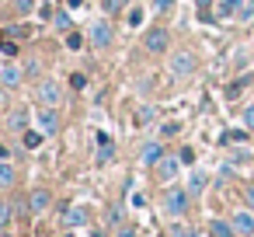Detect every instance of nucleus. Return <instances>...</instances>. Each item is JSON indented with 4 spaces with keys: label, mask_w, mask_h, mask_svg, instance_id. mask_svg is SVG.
<instances>
[{
    "label": "nucleus",
    "mask_w": 254,
    "mask_h": 237,
    "mask_svg": "<svg viewBox=\"0 0 254 237\" xmlns=\"http://www.w3.org/2000/svg\"><path fill=\"white\" fill-rule=\"evenodd\" d=\"M108 223H112V227H122V209H119V206L108 209Z\"/></svg>",
    "instance_id": "obj_32"
},
{
    "label": "nucleus",
    "mask_w": 254,
    "mask_h": 237,
    "mask_svg": "<svg viewBox=\"0 0 254 237\" xmlns=\"http://www.w3.org/2000/svg\"><path fill=\"white\" fill-rule=\"evenodd\" d=\"M14 7H18V11H25V14H28V11H32V7H35V0H14Z\"/></svg>",
    "instance_id": "obj_39"
},
{
    "label": "nucleus",
    "mask_w": 254,
    "mask_h": 237,
    "mask_svg": "<svg viewBox=\"0 0 254 237\" xmlns=\"http://www.w3.org/2000/svg\"><path fill=\"white\" fill-rule=\"evenodd\" d=\"M11 213H14L11 202H0V227H7V223H11Z\"/></svg>",
    "instance_id": "obj_31"
},
{
    "label": "nucleus",
    "mask_w": 254,
    "mask_h": 237,
    "mask_svg": "<svg viewBox=\"0 0 254 237\" xmlns=\"http://www.w3.org/2000/svg\"><path fill=\"white\" fill-rule=\"evenodd\" d=\"M244 202H247V209H254V185L244 188Z\"/></svg>",
    "instance_id": "obj_38"
},
{
    "label": "nucleus",
    "mask_w": 254,
    "mask_h": 237,
    "mask_svg": "<svg viewBox=\"0 0 254 237\" xmlns=\"http://www.w3.org/2000/svg\"><path fill=\"white\" fill-rule=\"evenodd\" d=\"M42 140H46V133H42V129H39V133H32V129L25 133V147H28V150H35V147H39Z\"/></svg>",
    "instance_id": "obj_24"
},
{
    "label": "nucleus",
    "mask_w": 254,
    "mask_h": 237,
    "mask_svg": "<svg viewBox=\"0 0 254 237\" xmlns=\"http://www.w3.org/2000/svg\"><path fill=\"white\" fill-rule=\"evenodd\" d=\"M18 42H7V39H0V53H4V56H18Z\"/></svg>",
    "instance_id": "obj_29"
},
{
    "label": "nucleus",
    "mask_w": 254,
    "mask_h": 237,
    "mask_svg": "<svg viewBox=\"0 0 254 237\" xmlns=\"http://www.w3.org/2000/svg\"><path fill=\"white\" fill-rule=\"evenodd\" d=\"M39 129H42L46 136H56V133H60V115H56V108H39Z\"/></svg>",
    "instance_id": "obj_10"
},
{
    "label": "nucleus",
    "mask_w": 254,
    "mask_h": 237,
    "mask_svg": "<svg viewBox=\"0 0 254 237\" xmlns=\"http://www.w3.org/2000/svg\"><path fill=\"white\" fill-rule=\"evenodd\" d=\"M167 46H171V32H167L164 25H157V28H150V32L143 35V49H146L150 56H160Z\"/></svg>",
    "instance_id": "obj_3"
},
{
    "label": "nucleus",
    "mask_w": 254,
    "mask_h": 237,
    "mask_svg": "<svg viewBox=\"0 0 254 237\" xmlns=\"http://www.w3.org/2000/svg\"><path fill=\"white\" fill-rule=\"evenodd\" d=\"M63 42H66V49H70V53H80V49H84V35H80V32H73V28L63 35Z\"/></svg>",
    "instance_id": "obj_21"
},
{
    "label": "nucleus",
    "mask_w": 254,
    "mask_h": 237,
    "mask_svg": "<svg viewBox=\"0 0 254 237\" xmlns=\"http://www.w3.org/2000/svg\"><path fill=\"white\" fill-rule=\"evenodd\" d=\"M122 4H132V0H122Z\"/></svg>",
    "instance_id": "obj_44"
},
{
    "label": "nucleus",
    "mask_w": 254,
    "mask_h": 237,
    "mask_svg": "<svg viewBox=\"0 0 254 237\" xmlns=\"http://www.w3.org/2000/svg\"><path fill=\"white\" fill-rule=\"evenodd\" d=\"M230 223H233L237 237H251V234H254V209H237Z\"/></svg>",
    "instance_id": "obj_8"
},
{
    "label": "nucleus",
    "mask_w": 254,
    "mask_h": 237,
    "mask_svg": "<svg viewBox=\"0 0 254 237\" xmlns=\"http://www.w3.org/2000/svg\"><path fill=\"white\" fill-rule=\"evenodd\" d=\"M178 133H181V122H164L160 126V140H174Z\"/></svg>",
    "instance_id": "obj_23"
},
{
    "label": "nucleus",
    "mask_w": 254,
    "mask_h": 237,
    "mask_svg": "<svg viewBox=\"0 0 254 237\" xmlns=\"http://www.w3.org/2000/svg\"><path fill=\"white\" fill-rule=\"evenodd\" d=\"M188 206H191L188 188H167V192H164V213H167V216H185Z\"/></svg>",
    "instance_id": "obj_2"
},
{
    "label": "nucleus",
    "mask_w": 254,
    "mask_h": 237,
    "mask_svg": "<svg viewBox=\"0 0 254 237\" xmlns=\"http://www.w3.org/2000/svg\"><path fill=\"white\" fill-rule=\"evenodd\" d=\"M153 7L164 14V11H171V7H174V0H153Z\"/></svg>",
    "instance_id": "obj_40"
},
{
    "label": "nucleus",
    "mask_w": 254,
    "mask_h": 237,
    "mask_svg": "<svg viewBox=\"0 0 254 237\" xmlns=\"http://www.w3.org/2000/svg\"><path fill=\"white\" fill-rule=\"evenodd\" d=\"M21 80H25V70L18 63H4V67H0V84H4L7 91H14Z\"/></svg>",
    "instance_id": "obj_9"
},
{
    "label": "nucleus",
    "mask_w": 254,
    "mask_h": 237,
    "mask_svg": "<svg viewBox=\"0 0 254 237\" xmlns=\"http://www.w3.org/2000/svg\"><path fill=\"white\" fill-rule=\"evenodd\" d=\"M87 39H91V46H94V49H108V46L115 42V28H112L108 21H91Z\"/></svg>",
    "instance_id": "obj_5"
},
{
    "label": "nucleus",
    "mask_w": 254,
    "mask_h": 237,
    "mask_svg": "<svg viewBox=\"0 0 254 237\" xmlns=\"http://www.w3.org/2000/svg\"><path fill=\"white\" fill-rule=\"evenodd\" d=\"M101 4H105V11H108V14H119V11L126 7L122 0H101Z\"/></svg>",
    "instance_id": "obj_35"
},
{
    "label": "nucleus",
    "mask_w": 254,
    "mask_h": 237,
    "mask_svg": "<svg viewBox=\"0 0 254 237\" xmlns=\"http://www.w3.org/2000/svg\"><path fill=\"white\" fill-rule=\"evenodd\" d=\"M209 234H212V237H237V230H233L230 220H212V223H209Z\"/></svg>",
    "instance_id": "obj_17"
},
{
    "label": "nucleus",
    "mask_w": 254,
    "mask_h": 237,
    "mask_svg": "<svg viewBox=\"0 0 254 237\" xmlns=\"http://www.w3.org/2000/svg\"><path fill=\"white\" fill-rule=\"evenodd\" d=\"M70 84H73V91H84V87H87V74H80V70L70 74Z\"/></svg>",
    "instance_id": "obj_27"
},
{
    "label": "nucleus",
    "mask_w": 254,
    "mask_h": 237,
    "mask_svg": "<svg viewBox=\"0 0 254 237\" xmlns=\"http://www.w3.org/2000/svg\"><path fill=\"white\" fill-rule=\"evenodd\" d=\"M167 237H198V234H195L191 227H174V230H171Z\"/></svg>",
    "instance_id": "obj_34"
},
{
    "label": "nucleus",
    "mask_w": 254,
    "mask_h": 237,
    "mask_svg": "<svg viewBox=\"0 0 254 237\" xmlns=\"http://www.w3.org/2000/svg\"><path fill=\"white\" fill-rule=\"evenodd\" d=\"M18 178V171L11 167V160H0V188H11Z\"/></svg>",
    "instance_id": "obj_19"
},
{
    "label": "nucleus",
    "mask_w": 254,
    "mask_h": 237,
    "mask_svg": "<svg viewBox=\"0 0 254 237\" xmlns=\"http://www.w3.org/2000/svg\"><path fill=\"white\" fill-rule=\"evenodd\" d=\"M237 14H240V21H244V25H251V21H254V7H251V4H244Z\"/></svg>",
    "instance_id": "obj_33"
},
{
    "label": "nucleus",
    "mask_w": 254,
    "mask_h": 237,
    "mask_svg": "<svg viewBox=\"0 0 254 237\" xmlns=\"http://www.w3.org/2000/svg\"><path fill=\"white\" fill-rule=\"evenodd\" d=\"M240 122H244V129H254V105H244V112H240Z\"/></svg>",
    "instance_id": "obj_26"
},
{
    "label": "nucleus",
    "mask_w": 254,
    "mask_h": 237,
    "mask_svg": "<svg viewBox=\"0 0 254 237\" xmlns=\"http://www.w3.org/2000/svg\"><path fill=\"white\" fill-rule=\"evenodd\" d=\"M209 4H212V0H195V7H198V11H209Z\"/></svg>",
    "instance_id": "obj_41"
},
{
    "label": "nucleus",
    "mask_w": 254,
    "mask_h": 237,
    "mask_svg": "<svg viewBox=\"0 0 254 237\" xmlns=\"http://www.w3.org/2000/svg\"><path fill=\"white\" fill-rule=\"evenodd\" d=\"M115 237H136V227H132V223H122V227H119V234H115Z\"/></svg>",
    "instance_id": "obj_37"
},
{
    "label": "nucleus",
    "mask_w": 254,
    "mask_h": 237,
    "mask_svg": "<svg viewBox=\"0 0 254 237\" xmlns=\"http://www.w3.org/2000/svg\"><path fill=\"white\" fill-rule=\"evenodd\" d=\"M153 119H157V108H153V105H139V112L132 115L136 126H146V122H153Z\"/></svg>",
    "instance_id": "obj_20"
},
{
    "label": "nucleus",
    "mask_w": 254,
    "mask_h": 237,
    "mask_svg": "<svg viewBox=\"0 0 254 237\" xmlns=\"http://www.w3.org/2000/svg\"><path fill=\"white\" fill-rule=\"evenodd\" d=\"M4 122H7V129H11V133L25 136V133H28V122H32V112H28L25 105H14V108L7 112V119H4Z\"/></svg>",
    "instance_id": "obj_6"
},
{
    "label": "nucleus",
    "mask_w": 254,
    "mask_h": 237,
    "mask_svg": "<svg viewBox=\"0 0 254 237\" xmlns=\"http://www.w3.org/2000/svg\"><path fill=\"white\" fill-rule=\"evenodd\" d=\"M49 206H53V195H49L46 188H35V192L28 195V209H32V213H46Z\"/></svg>",
    "instance_id": "obj_12"
},
{
    "label": "nucleus",
    "mask_w": 254,
    "mask_h": 237,
    "mask_svg": "<svg viewBox=\"0 0 254 237\" xmlns=\"http://www.w3.org/2000/svg\"><path fill=\"white\" fill-rule=\"evenodd\" d=\"M77 4H84V0H70V7H77Z\"/></svg>",
    "instance_id": "obj_43"
},
{
    "label": "nucleus",
    "mask_w": 254,
    "mask_h": 237,
    "mask_svg": "<svg viewBox=\"0 0 254 237\" xmlns=\"http://www.w3.org/2000/svg\"><path fill=\"white\" fill-rule=\"evenodd\" d=\"M21 70H25V77L39 74V60H25V63H21Z\"/></svg>",
    "instance_id": "obj_36"
},
{
    "label": "nucleus",
    "mask_w": 254,
    "mask_h": 237,
    "mask_svg": "<svg viewBox=\"0 0 254 237\" xmlns=\"http://www.w3.org/2000/svg\"><path fill=\"white\" fill-rule=\"evenodd\" d=\"M205 185H209V174H205V171H191L185 188H188V195L195 199V195H202V192H205Z\"/></svg>",
    "instance_id": "obj_15"
},
{
    "label": "nucleus",
    "mask_w": 254,
    "mask_h": 237,
    "mask_svg": "<svg viewBox=\"0 0 254 237\" xmlns=\"http://www.w3.org/2000/svg\"><path fill=\"white\" fill-rule=\"evenodd\" d=\"M247 4V0H219L216 4V21H226V18H233L240 7Z\"/></svg>",
    "instance_id": "obj_13"
},
{
    "label": "nucleus",
    "mask_w": 254,
    "mask_h": 237,
    "mask_svg": "<svg viewBox=\"0 0 254 237\" xmlns=\"http://www.w3.org/2000/svg\"><path fill=\"white\" fill-rule=\"evenodd\" d=\"M247 4H251V7H254V0H247Z\"/></svg>",
    "instance_id": "obj_45"
},
{
    "label": "nucleus",
    "mask_w": 254,
    "mask_h": 237,
    "mask_svg": "<svg viewBox=\"0 0 254 237\" xmlns=\"http://www.w3.org/2000/svg\"><path fill=\"white\" fill-rule=\"evenodd\" d=\"M247 84H251V74H247V77H240L237 84H230V87H226V94H230V98H237V94H240V91H244Z\"/></svg>",
    "instance_id": "obj_25"
},
{
    "label": "nucleus",
    "mask_w": 254,
    "mask_h": 237,
    "mask_svg": "<svg viewBox=\"0 0 254 237\" xmlns=\"http://www.w3.org/2000/svg\"><path fill=\"white\" fill-rule=\"evenodd\" d=\"M178 167H181L178 157H164V160L157 164V178H160V181H174V178H178Z\"/></svg>",
    "instance_id": "obj_11"
},
{
    "label": "nucleus",
    "mask_w": 254,
    "mask_h": 237,
    "mask_svg": "<svg viewBox=\"0 0 254 237\" xmlns=\"http://www.w3.org/2000/svg\"><path fill=\"white\" fill-rule=\"evenodd\" d=\"M7 157H11V150H7L4 143H0V160H7Z\"/></svg>",
    "instance_id": "obj_42"
},
{
    "label": "nucleus",
    "mask_w": 254,
    "mask_h": 237,
    "mask_svg": "<svg viewBox=\"0 0 254 237\" xmlns=\"http://www.w3.org/2000/svg\"><path fill=\"white\" fill-rule=\"evenodd\" d=\"M63 223H66V227H84V223H87V209H84V206H70L66 216H63Z\"/></svg>",
    "instance_id": "obj_16"
},
{
    "label": "nucleus",
    "mask_w": 254,
    "mask_h": 237,
    "mask_svg": "<svg viewBox=\"0 0 254 237\" xmlns=\"http://www.w3.org/2000/svg\"><path fill=\"white\" fill-rule=\"evenodd\" d=\"M171 77L174 80H185V77H191L195 74V67H198V60H195V53L191 49H178V53H171Z\"/></svg>",
    "instance_id": "obj_1"
},
{
    "label": "nucleus",
    "mask_w": 254,
    "mask_h": 237,
    "mask_svg": "<svg viewBox=\"0 0 254 237\" xmlns=\"http://www.w3.org/2000/svg\"><path fill=\"white\" fill-rule=\"evenodd\" d=\"M126 25H129V28H139V25H143V7H139V4L126 11Z\"/></svg>",
    "instance_id": "obj_22"
},
{
    "label": "nucleus",
    "mask_w": 254,
    "mask_h": 237,
    "mask_svg": "<svg viewBox=\"0 0 254 237\" xmlns=\"http://www.w3.org/2000/svg\"><path fill=\"white\" fill-rule=\"evenodd\" d=\"M164 160V143H157V140H146L143 147H139V164H146V167H157Z\"/></svg>",
    "instance_id": "obj_7"
},
{
    "label": "nucleus",
    "mask_w": 254,
    "mask_h": 237,
    "mask_svg": "<svg viewBox=\"0 0 254 237\" xmlns=\"http://www.w3.org/2000/svg\"><path fill=\"white\" fill-rule=\"evenodd\" d=\"M178 160H181L185 167H191V160H195V150H191V147H181V150H178Z\"/></svg>",
    "instance_id": "obj_28"
},
{
    "label": "nucleus",
    "mask_w": 254,
    "mask_h": 237,
    "mask_svg": "<svg viewBox=\"0 0 254 237\" xmlns=\"http://www.w3.org/2000/svg\"><path fill=\"white\" fill-rule=\"evenodd\" d=\"M28 32H32L28 25H14V28H7V35H11V39H28Z\"/></svg>",
    "instance_id": "obj_30"
},
{
    "label": "nucleus",
    "mask_w": 254,
    "mask_h": 237,
    "mask_svg": "<svg viewBox=\"0 0 254 237\" xmlns=\"http://www.w3.org/2000/svg\"><path fill=\"white\" fill-rule=\"evenodd\" d=\"M112 160H115V143L105 133H98V164H112Z\"/></svg>",
    "instance_id": "obj_14"
},
{
    "label": "nucleus",
    "mask_w": 254,
    "mask_h": 237,
    "mask_svg": "<svg viewBox=\"0 0 254 237\" xmlns=\"http://www.w3.org/2000/svg\"><path fill=\"white\" fill-rule=\"evenodd\" d=\"M53 28H56V32H63V35H66V32H70V28H73V18H70V11H63V7H60V11H56V14H53Z\"/></svg>",
    "instance_id": "obj_18"
},
{
    "label": "nucleus",
    "mask_w": 254,
    "mask_h": 237,
    "mask_svg": "<svg viewBox=\"0 0 254 237\" xmlns=\"http://www.w3.org/2000/svg\"><path fill=\"white\" fill-rule=\"evenodd\" d=\"M35 101H39L42 108H56V105H60V84H56L53 77H42V80L35 84Z\"/></svg>",
    "instance_id": "obj_4"
}]
</instances>
